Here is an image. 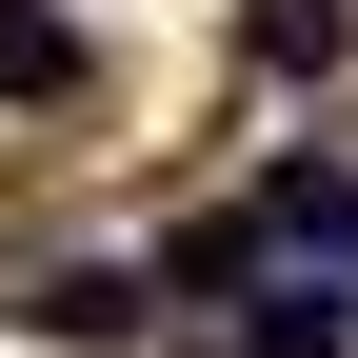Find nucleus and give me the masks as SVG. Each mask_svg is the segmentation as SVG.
<instances>
[{
  "label": "nucleus",
  "mask_w": 358,
  "mask_h": 358,
  "mask_svg": "<svg viewBox=\"0 0 358 358\" xmlns=\"http://www.w3.org/2000/svg\"><path fill=\"white\" fill-rule=\"evenodd\" d=\"M259 239H319V279H358V179L338 159H279L259 179Z\"/></svg>",
  "instance_id": "f257e3e1"
},
{
  "label": "nucleus",
  "mask_w": 358,
  "mask_h": 358,
  "mask_svg": "<svg viewBox=\"0 0 358 358\" xmlns=\"http://www.w3.org/2000/svg\"><path fill=\"white\" fill-rule=\"evenodd\" d=\"M239 338H259V358H338V338H358V279H259Z\"/></svg>",
  "instance_id": "f03ea898"
},
{
  "label": "nucleus",
  "mask_w": 358,
  "mask_h": 358,
  "mask_svg": "<svg viewBox=\"0 0 358 358\" xmlns=\"http://www.w3.org/2000/svg\"><path fill=\"white\" fill-rule=\"evenodd\" d=\"M0 100H80V20L60 0H0Z\"/></svg>",
  "instance_id": "7ed1b4c3"
},
{
  "label": "nucleus",
  "mask_w": 358,
  "mask_h": 358,
  "mask_svg": "<svg viewBox=\"0 0 358 358\" xmlns=\"http://www.w3.org/2000/svg\"><path fill=\"white\" fill-rule=\"evenodd\" d=\"M140 299H159V279H120V259H60V279H40V319H60V338H140Z\"/></svg>",
  "instance_id": "20e7f679"
}]
</instances>
